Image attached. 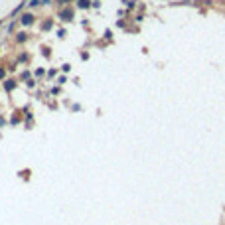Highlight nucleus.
<instances>
[{"label": "nucleus", "instance_id": "obj_4", "mask_svg": "<svg viewBox=\"0 0 225 225\" xmlns=\"http://www.w3.org/2000/svg\"><path fill=\"white\" fill-rule=\"evenodd\" d=\"M2 77H4V69H0V79H2Z\"/></svg>", "mask_w": 225, "mask_h": 225}, {"label": "nucleus", "instance_id": "obj_3", "mask_svg": "<svg viewBox=\"0 0 225 225\" xmlns=\"http://www.w3.org/2000/svg\"><path fill=\"white\" fill-rule=\"evenodd\" d=\"M79 6L81 8H87V6H89V2H87V0H79Z\"/></svg>", "mask_w": 225, "mask_h": 225}, {"label": "nucleus", "instance_id": "obj_1", "mask_svg": "<svg viewBox=\"0 0 225 225\" xmlns=\"http://www.w3.org/2000/svg\"><path fill=\"white\" fill-rule=\"evenodd\" d=\"M71 16H73L71 10H63V12H61V18H63V20H71Z\"/></svg>", "mask_w": 225, "mask_h": 225}, {"label": "nucleus", "instance_id": "obj_5", "mask_svg": "<svg viewBox=\"0 0 225 225\" xmlns=\"http://www.w3.org/2000/svg\"><path fill=\"white\" fill-rule=\"evenodd\" d=\"M59 2H63V0H59Z\"/></svg>", "mask_w": 225, "mask_h": 225}, {"label": "nucleus", "instance_id": "obj_2", "mask_svg": "<svg viewBox=\"0 0 225 225\" xmlns=\"http://www.w3.org/2000/svg\"><path fill=\"white\" fill-rule=\"evenodd\" d=\"M22 24H32V16H30V14H24V16H22Z\"/></svg>", "mask_w": 225, "mask_h": 225}]
</instances>
